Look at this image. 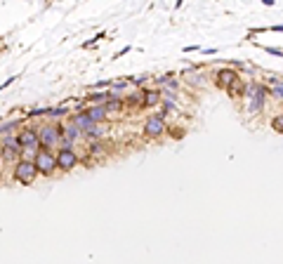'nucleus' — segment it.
<instances>
[{
	"mask_svg": "<svg viewBox=\"0 0 283 264\" xmlns=\"http://www.w3.org/2000/svg\"><path fill=\"white\" fill-rule=\"evenodd\" d=\"M274 94H279V97H283V85H279V88H274Z\"/></svg>",
	"mask_w": 283,
	"mask_h": 264,
	"instance_id": "4468645a",
	"label": "nucleus"
},
{
	"mask_svg": "<svg viewBox=\"0 0 283 264\" xmlns=\"http://www.w3.org/2000/svg\"><path fill=\"white\" fill-rule=\"evenodd\" d=\"M158 99H161V94H158V92H147V99H144V104H147V106H153V104H158Z\"/></svg>",
	"mask_w": 283,
	"mask_h": 264,
	"instance_id": "9d476101",
	"label": "nucleus"
},
{
	"mask_svg": "<svg viewBox=\"0 0 283 264\" xmlns=\"http://www.w3.org/2000/svg\"><path fill=\"white\" fill-rule=\"evenodd\" d=\"M57 132H59V130H57V128H52V125H50V128H43V130H41L38 139H41V146L45 149V151H50V149L59 142V134H57Z\"/></svg>",
	"mask_w": 283,
	"mask_h": 264,
	"instance_id": "20e7f679",
	"label": "nucleus"
},
{
	"mask_svg": "<svg viewBox=\"0 0 283 264\" xmlns=\"http://www.w3.org/2000/svg\"><path fill=\"white\" fill-rule=\"evenodd\" d=\"M109 94H92V97H90V99H94V102H102V99H107Z\"/></svg>",
	"mask_w": 283,
	"mask_h": 264,
	"instance_id": "ddd939ff",
	"label": "nucleus"
},
{
	"mask_svg": "<svg viewBox=\"0 0 283 264\" xmlns=\"http://www.w3.org/2000/svg\"><path fill=\"white\" fill-rule=\"evenodd\" d=\"M36 168H38V172H43V175H50V172L57 168V156L54 154H50V151H38V156H36Z\"/></svg>",
	"mask_w": 283,
	"mask_h": 264,
	"instance_id": "f03ea898",
	"label": "nucleus"
},
{
	"mask_svg": "<svg viewBox=\"0 0 283 264\" xmlns=\"http://www.w3.org/2000/svg\"><path fill=\"white\" fill-rule=\"evenodd\" d=\"M271 128L276 132H283V113L281 116H274V120H271Z\"/></svg>",
	"mask_w": 283,
	"mask_h": 264,
	"instance_id": "9b49d317",
	"label": "nucleus"
},
{
	"mask_svg": "<svg viewBox=\"0 0 283 264\" xmlns=\"http://www.w3.org/2000/svg\"><path fill=\"white\" fill-rule=\"evenodd\" d=\"M38 175V168L33 160H19L17 168H14V179H19L22 184H31Z\"/></svg>",
	"mask_w": 283,
	"mask_h": 264,
	"instance_id": "f257e3e1",
	"label": "nucleus"
},
{
	"mask_svg": "<svg viewBox=\"0 0 283 264\" xmlns=\"http://www.w3.org/2000/svg\"><path fill=\"white\" fill-rule=\"evenodd\" d=\"M76 163H78V156H76L71 149H64V151L57 154V165H59L62 170H73Z\"/></svg>",
	"mask_w": 283,
	"mask_h": 264,
	"instance_id": "39448f33",
	"label": "nucleus"
},
{
	"mask_svg": "<svg viewBox=\"0 0 283 264\" xmlns=\"http://www.w3.org/2000/svg\"><path fill=\"white\" fill-rule=\"evenodd\" d=\"M2 156L5 158H17L19 156V139H12V142H7L2 146Z\"/></svg>",
	"mask_w": 283,
	"mask_h": 264,
	"instance_id": "6e6552de",
	"label": "nucleus"
},
{
	"mask_svg": "<svg viewBox=\"0 0 283 264\" xmlns=\"http://www.w3.org/2000/svg\"><path fill=\"white\" fill-rule=\"evenodd\" d=\"M87 116H90L92 120H102L104 116H107V109H104V106H94L92 111H87Z\"/></svg>",
	"mask_w": 283,
	"mask_h": 264,
	"instance_id": "1a4fd4ad",
	"label": "nucleus"
},
{
	"mask_svg": "<svg viewBox=\"0 0 283 264\" xmlns=\"http://www.w3.org/2000/svg\"><path fill=\"white\" fill-rule=\"evenodd\" d=\"M14 128H17V120H12V123H5V125L0 128V134H2V132H10V130H14Z\"/></svg>",
	"mask_w": 283,
	"mask_h": 264,
	"instance_id": "f8f14e48",
	"label": "nucleus"
},
{
	"mask_svg": "<svg viewBox=\"0 0 283 264\" xmlns=\"http://www.w3.org/2000/svg\"><path fill=\"white\" fill-rule=\"evenodd\" d=\"M234 80H236V73L229 71V68H224V71H219V73H217V85H219V88H227V85L234 83Z\"/></svg>",
	"mask_w": 283,
	"mask_h": 264,
	"instance_id": "0eeeda50",
	"label": "nucleus"
},
{
	"mask_svg": "<svg viewBox=\"0 0 283 264\" xmlns=\"http://www.w3.org/2000/svg\"><path fill=\"white\" fill-rule=\"evenodd\" d=\"M19 146H24V154H36L38 156V146H41V139L33 130H26L19 134Z\"/></svg>",
	"mask_w": 283,
	"mask_h": 264,
	"instance_id": "7ed1b4c3",
	"label": "nucleus"
},
{
	"mask_svg": "<svg viewBox=\"0 0 283 264\" xmlns=\"http://www.w3.org/2000/svg\"><path fill=\"white\" fill-rule=\"evenodd\" d=\"M163 130H165L163 116H151V118L147 120V125H144V134H147V137H158Z\"/></svg>",
	"mask_w": 283,
	"mask_h": 264,
	"instance_id": "423d86ee",
	"label": "nucleus"
}]
</instances>
